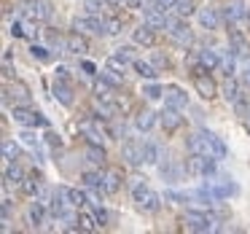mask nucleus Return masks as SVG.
I'll list each match as a JSON object with an SVG mask.
<instances>
[{"label":"nucleus","instance_id":"nucleus-1","mask_svg":"<svg viewBox=\"0 0 250 234\" xmlns=\"http://www.w3.org/2000/svg\"><path fill=\"white\" fill-rule=\"evenodd\" d=\"M132 196H135L137 207L146 213H156L159 210V194L156 191H151L146 183H143V178H135V183H132Z\"/></svg>","mask_w":250,"mask_h":234},{"label":"nucleus","instance_id":"nucleus-2","mask_svg":"<svg viewBox=\"0 0 250 234\" xmlns=\"http://www.w3.org/2000/svg\"><path fill=\"white\" fill-rule=\"evenodd\" d=\"M215 156H205V153H188L186 156V172L191 175H212L215 172Z\"/></svg>","mask_w":250,"mask_h":234},{"label":"nucleus","instance_id":"nucleus-3","mask_svg":"<svg viewBox=\"0 0 250 234\" xmlns=\"http://www.w3.org/2000/svg\"><path fill=\"white\" fill-rule=\"evenodd\" d=\"M14 121L22 127H49V119H46L43 113H38V110L27 108V105H14Z\"/></svg>","mask_w":250,"mask_h":234},{"label":"nucleus","instance_id":"nucleus-4","mask_svg":"<svg viewBox=\"0 0 250 234\" xmlns=\"http://www.w3.org/2000/svg\"><path fill=\"white\" fill-rule=\"evenodd\" d=\"M73 30H76V33H83V35H105V19L92 17V14L76 17L73 19Z\"/></svg>","mask_w":250,"mask_h":234},{"label":"nucleus","instance_id":"nucleus-5","mask_svg":"<svg viewBox=\"0 0 250 234\" xmlns=\"http://www.w3.org/2000/svg\"><path fill=\"white\" fill-rule=\"evenodd\" d=\"M24 14H27V19H33V22H49V19L54 17V3H51V0H30Z\"/></svg>","mask_w":250,"mask_h":234},{"label":"nucleus","instance_id":"nucleus-6","mask_svg":"<svg viewBox=\"0 0 250 234\" xmlns=\"http://www.w3.org/2000/svg\"><path fill=\"white\" fill-rule=\"evenodd\" d=\"M183 223H186L188 232H212V229H215L210 215H205V213H194V210H188L183 215Z\"/></svg>","mask_w":250,"mask_h":234},{"label":"nucleus","instance_id":"nucleus-7","mask_svg":"<svg viewBox=\"0 0 250 234\" xmlns=\"http://www.w3.org/2000/svg\"><path fill=\"white\" fill-rule=\"evenodd\" d=\"M167 33H169V38H172L175 43H180V46H188L191 41H194V33H191V27L183 22V19H172L169 27H167Z\"/></svg>","mask_w":250,"mask_h":234},{"label":"nucleus","instance_id":"nucleus-8","mask_svg":"<svg viewBox=\"0 0 250 234\" xmlns=\"http://www.w3.org/2000/svg\"><path fill=\"white\" fill-rule=\"evenodd\" d=\"M121 156H124V162L129 164V167H137V164L146 162V151H143V143L137 140H126L124 146H121Z\"/></svg>","mask_w":250,"mask_h":234},{"label":"nucleus","instance_id":"nucleus-9","mask_svg":"<svg viewBox=\"0 0 250 234\" xmlns=\"http://www.w3.org/2000/svg\"><path fill=\"white\" fill-rule=\"evenodd\" d=\"M223 22L231 27V24H239V22H248V8H245L242 0H231L226 8H223Z\"/></svg>","mask_w":250,"mask_h":234},{"label":"nucleus","instance_id":"nucleus-10","mask_svg":"<svg viewBox=\"0 0 250 234\" xmlns=\"http://www.w3.org/2000/svg\"><path fill=\"white\" fill-rule=\"evenodd\" d=\"M143 22L151 24L153 30H167L169 27V19H167V11H162V8L153 3L151 8H146V14H143Z\"/></svg>","mask_w":250,"mask_h":234},{"label":"nucleus","instance_id":"nucleus-11","mask_svg":"<svg viewBox=\"0 0 250 234\" xmlns=\"http://www.w3.org/2000/svg\"><path fill=\"white\" fill-rule=\"evenodd\" d=\"M159 121H162L164 132H178L180 124H183V116L178 113V108H172V105H167V108L159 113Z\"/></svg>","mask_w":250,"mask_h":234},{"label":"nucleus","instance_id":"nucleus-12","mask_svg":"<svg viewBox=\"0 0 250 234\" xmlns=\"http://www.w3.org/2000/svg\"><path fill=\"white\" fill-rule=\"evenodd\" d=\"M194 86H196V92L202 94L205 100H212L218 94V86H215V81H212L207 73H194Z\"/></svg>","mask_w":250,"mask_h":234},{"label":"nucleus","instance_id":"nucleus-13","mask_svg":"<svg viewBox=\"0 0 250 234\" xmlns=\"http://www.w3.org/2000/svg\"><path fill=\"white\" fill-rule=\"evenodd\" d=\"M6 100H14L17 105H27L30 103V86L22 81H14L6 86Z\"/></svg>","mask_w":250,"mask_h":234},{"label":"nucleus","instance_id":"nucleus-14","mask_svg":"<svg viewBox=\"0 0 250 234\" xmlns=\"http://www.w3.org/2000/svg\"><path fill=\"white\" fill-rule=\"evenodd\" d=\"M164 103L172 105V108H186V105H188V94H186L180 86L169 84V86H164Z\"/></svg>","mask_w":250,"mask_h":234},{"label":"nucleus","instance_id":"nucleus-15","mask_svg":"<svg viewBox=\"0 0 250 234\" xmlns=\"http://www.w3.org/2000/svg\"><path fill=\"white\" fill-rule=\"evenodd\" d=\"M132 41H135L137 46H156V30L143 22L137 30H132Z\"/></svg>","mask_w":250,"mask_h":234},{"label":"nucleus","instance_id":"nucleus-16","mask_svg":"<svg viewBox=\"0 0 250 234\" xmlns=\"http://www.w3.org/2000/svg\"><path fill=\"white\" fill-rule=\"evenodd\" d=\"M186 146H188V153H205V156H212L210 143L205 140V135H202V132H194V135L186 137Z\"/></svg>","mask_w":250,"mask_h":234},{"label":"nucleus","instance_id":"nucleus-17","mask_svg":"<svg viewBox=\"0 0 250 234\" xmlns=\"http://www.w3.org/2000/svg\"><path fill=\"white\" fill-rule=\"evenodd\" d=\"M196 17H199V24H202L205 30H218L223 14H218L215 8H199V11H196Z\"/></svg>","mask_w":250,"mask_h":234},{"label":"nucleus","instance_id":"nucleus-18","mask_svg":"<svg viewBox=\"0 0 250 234\" xmlns=\"http://www.w3.org/2000/svg\"><path fill=\"white\" fill-rule=\"evenodd\" d=\"M229 46H231L239 57H248L250 54V41L245 38L239 30H229Z\"/></svg>","mask_w":250,"mask_h":234},{"label":"nucleus","instance_id":"nucleus-19","mask_svg":"<svg viewBox=\"0 0 250 234\" xmlns=\"http://www.w3.org/2000/svg\"><path fill=\"white\" fill-rule=\"evenodd\" d=\"M24 178H27V175L19 170L17 162H6V172H3V180H6V186H19V189H22Z\"/></svg>","mask_w":250,"mask_h":234},{"label":"nucleus","instance_id":"nucleus-20","mask_svg":"<svg viewBox=\"0 0 250 234\" xmlns=\"http://www.w3.org/2000/svg\"><path fill=\"white\" fill-rule=\"evenodd\" d=\"M202 135H205V140H207V143H210V151H212V156H215V159H226L229 148H226V143H223L221 137L215 135V132H207V129H202Z\"/></svg>","mask_w":250,"mask_h":234},{"label":"nucleus","instance_id":"nucleus-21","mask_svg":"<svg viewBox=\"0 0 250 234\" xmlns=\"http://www.w3.org/2000/svg\"><path fill=\"white\" fill-rule=\"evenodd\" d=\"M100 226H103V221L97 218V213H78V232H97Z\"/></svg>","mask_w":250,"mask_h":234},{"label":"nucleus","instance_id":"nucleus-22","mask_svg":"<svg viewBox=\"0 0 250 234\" xmlns=\"http://www.w3.org/2000/svg\"><path fill=\"white\" fill-rule=\"evenodd\" d=\"M54 94H57V100H60L62 105H67V108L73 105V86H70V81L54 78Z\"/></svg>","mask_w":250,"mask_h":234},{"label":"nucleus","instance_id":"nucleus-23","mask_svg":"<svg viewBox=\"0 0 250 234\" xmlns=\"http://www.w3.org/2000/svg\"><path fill=\"white\" fill-rule=\"evenodd\" d=\"M159 172H162V178L167 180V183H178L180 180V164L172 162V159H164V162L159 164Z\"/></svg>","mask_w":250,"mask_h":234},{"label":"nucleus","instance_id":"nucleus-24","mask_svg":"<svg viewBox=\"0 0 250 234\" xmlns=\"http://www.w3.org/2000/svg\"><path fill=\"white\" fill-rule=\"evenodd\" d=\"M67 51H70V54H86L89 43H86V38H83V33H70L67 35Z\"/></svg>","mask_w":250,"mask_h":234},{"label":"nucleus","instance_id":"nucleus-25","mask_svg":"<svg viewBox=\"0 0 250 234\" xmlns=\"http://www.w3.org/2000/svg\"><path fill=\"white\" fill-rule=\"evenodd\" d=\"M94 92H97V100H105V103H116L113 100V92H116V86L110 81H105L103 76L97 78V84H94Z\"/></svg>","mask_w":250,"mask_h":234},{"label":"nucleus","instance_id":"nucleus-26","mask_svg":"<svg viewBox=\"0 0 250 234\" xmlns=\"http://www.w3.org/2000/svg\"><path fill=\"white\" fill-rule=\"evenodd\" d=\"M41 189H43V178H41L38 172H33V175H27L24 178V183H22V191L27 196H35V194H41Z\"/></svg>","mask_w":250,"mask_h":234},{"label":"nucleus","instance_id":"nucleus-27","mask_svg":"<svg viewBox=\"0 0 250 234\" xmlns=\"http://www.w3.org/2000/svg\"><path fill=\"white\" fill-rule=\"evenodd\" d=\"M46 210H49V207H46L43 202H33V205H30L27 215H30V223H33L35 229H38V226H43V218H46Z\"/></svg>","mask_w":250,"mask_h":234},{"label":"nucleus","instance_id":"nucleus-28","mask_svg":"<svg viewBox=\"0 0 250 234\" xmlns=\"http://www.w3.org/2000/svg\"><path fill=\"white\" fill-rule=\"evenodd\" d=\"M132 67H135V73L140 78H148V81H153V78L159 76V70L151 65V62H143V60H132Z\"/></svg>","mask_w":250,"mask_h":234},{"label":"nucleus","instance_id":"nucleus-29","mask_svg":"<svg viewBox=\"0 0 250 234\" xmlns=\"http://www.w3.org/2000/svg\"><path fill=\"white\" fill-rule=\"evenodd\" d=\"M153 124H156V113H153V110H140V113L135 116V127L140 132H148Z\"/></svg>","mask_w":250,"mask_h":234},{"label":"nucleus","instance_id":"nucleus-30","mask_svg":"<svg viewBox=\"0 0 250 234\" xmlns=\"http://www.w3.org/2000/svg\"><path fill=\"white\" fill-rule=\"evenodd\" d=\"M199 65L205 67L207 73H210L212 67H218V65H221V57H218L212 49H202V51H199Z\"/></svg>","mask_w":250,"mask_h":234},{"label":"nucleus","instance_id":"nucleus-31","mask_svg":"<svg viewBox=\"0 0 250 234\" xmlns=\"http://www.w3.org/2000/svg\"><path fill=\"white\" fill-rule=\"evenodd\" d=\"M143 151H146V164H159V159H162V148H159V143L146 140L143 143Z\"/></svg>","mask_w":250,"mask_h":234},{"label":"nucleus","instance_id":"nucleus-32","mask_svg":"<svg viewBox=\"0 0 250 234\" xmlns=\"http://www.w3.org/2000/svg\"><path fill=\"white\" fill-rule=\"evenodd\" d=\"M237 57H239V54L231 49V46H229L226 57L221 60V67H223V73H226V78H231V76H234V70H237Z\"/></svg>","mask_w":250,"mask_h":234},{"label":"nucleus","instance_id":"nucleus-33","mask_svg":"<svg viewBox=\"0 0 250 234\" xmlns=\"http://www.w3.org/2000/svg\"><path fill=\"white\" fill-rule=\"evenodd\" d=\"M223 97L229 100V103H234V100H239L242 97V89H239V81L237 78H226V86H223Z\"/></svg>","mask_w":250,"mask_h":234},{"label":"nucleus","instance_id":"nucleus-34","mask_svg":"<svg viewBox=\"0 0 250 234\" xmlns=\"http://www.w3.org/2000/svg\"><path fill=\"white\" fill-rule=\"evenodd\" d=\"M81 180L89 186V189H97V191H105V175L103 172H83Z\"/></svg>","mask_w":250,"mask_h":234},{"label":"nucleus","instance_id":"nucleus-35","mask_svg":"<svg viewBox=\"0 0 250 234\" xmlns=\"http://www.w3.org/2000/svg\"><path fill=\"white\" fill-rule=\"evenodd\" d=\"M121 183H124V178H121V172H116V170H110V172H105V191H108V194H116V191L121 189Z\"/></svg>","mask_w":250,"mask_h":234},{"label":"nucleus","instance_id":"nucleus-36","mask_svg":"<svg viewBox=\"0 0 250 234\" xmlns=\"http://www.w3.org/2000/svg\"><path fill=\"white\" fill-rule=\"evenodd\" d=\"M19 156H22V148L14 140H3V159L6 162H19Z\"/></svg>","mask_w":250,"mask_h":234},{"label":"nucleus","instance_id":"nucleus-37","mask_svg":"<svg viewBox=\"0 0 250 234\" xmlns=\"http://www.w3.org/2000/svg\"><path fill=\"white\" fill-rule=\"evenodd\" d=\"M86 159L92 164H103L105 162V148L100 146V143H89V148H86Z\"/></svg>","mask_w":250,"mask_h":234},{"label":"nucleus","instance_id":"nucleus-38","mask_svg":"<svg viewBox=\"0 0 250 234\" xmlns=\"http://www.w3.org/2000/svg\"><path fill=\"white\" fill-rule=\"evenodd\" d=\"M108 6H110L108 0H83V8H86V14H92V17H100Z\"/></svg>","mask_w":250,"mask_h":234},{"label":"nucleus","instance_id":"nucleus-39","mask_svg":"<svg viewBox=\"0 0 250 234\" xmlns=\"http://www.w3.org/2000/svg\"><path fill=\"white\" fill-rule=\"evenodd\" d=\"M175 11H178V17H191V14L199 11V8H196V0H178Z\"/></svg>","mask_w":250,"mask_h":234},{"label":"nucleus","instance_id":"nucleus-40","mask_svg":"<svg viewBox=\"0 0 250 234\" xmlns=\"http://www.w3.org/2000/svg\"><path fill=\"white\" fill-rule=\"evenodd\" d=\"M119 33H121V19L119 17L105 19V35H119Z\"/></svg>","mask_w":250,"mask_h":234},{"label":"nucleus","instance_id":"nucleus-41","mask_svg":"<svg viewBox=\"0 0 250 234\" xmlns=\"http://www.w3.org/2000/svg\"><path fill=\"white\" fill-rule=\"evenodd\" d=\"M143 94H146L148 100H159V97H164V89H162V86H156V84H151V86L143 89Z\"/></svg>","mask_w":250,"mask_h":234},{"label":"nucleus","instance_id":"nucleus-42","mask_svg":"<svg viewBox=\"0 0 250 234\" xmlns=\"http://www.w3.org/2000/svg\"><path fill=\"white\" fill-rule=\"evenodd\" d=\"M19 137H22V143H24V146H30V148H41V140L35 137V132H27V129H24Z\"/></svg>","mask_w":250,"mask_h":234},{"label":"nucleus","instance_id":"nucleus-43","mask_svg":"<svg viewBox=\"0 0 250 234\" xmlns=\"http://www.w3.org/2000/svg\"><path fill=\"white\" fill-rule=\"evenodd\" d=\"M30 54H33L35 60H41V62H49L51 60V54L43 49V46H33V49H30Z\"/></svg>","mask_w":250,"mask_h":234},{"label":"nucleus","instance_id":"nucleus-44","mask_svg":"<svg viewBox=\"0 0 250 234\" xmlns=\"http://www.w3.org/2000/svg\"><path fill=\"white\" fill-rule=\"evenodd\" d=\"M70 196H73V205H76V207H83V205H86V194H83V191L70 189Z\"/></svg>","mask_w":250,"mask_h":234},{"label":"nucleus","instance_id":"nucleus-45","mask_svg":"<svg viewBox=\"0 0 250 234\" xmlns=\"http://www.w3.org/2000/svg\"><path fill=\"white\" fill-rule=\"evenodd\" d=\"M124 65H126V62L121 60V57H110V60H108V67H110V70H116V73H124Z\"/></svg>","mask_w":250,"mask_h":234},{"label":"nucleus","instance_id":"nucleus-46","mask_svg":"<svg viewBox=\"0 0 250 234\" xmlns=\"http://www.w3.org/2000/svg\"><path fill=\"white\" fill-rule=\"evenodd\" d=\"M116 57H121L124 62H129L132 60V49L129 46H121V49H116Z\"/></svg>","mask_w":250,"mask_h":234},{"label":"nucleus","instance_id":"nucleus-47","mask_svg":"<svg viewBox=\"0 0 250 234\" xmlns=\"http://www.w3.org/2000/svg\"><path fill=\"white\" fill-rule=\"evenodd\" d=\"M151 60H153V65H156V67H169V60L164 54H153Z\"/></svg>","mask_w":250,"mask_h":234},{"label":"nucleus","instance_id":"nucleus-48","mask_svg":"<svg viewBox=\"0 0 250 234\" xmlns=\"http://www.w3.org/2000/svg\"><path fill=\"white\" fill-rule=\"evenodd\" d=\"M156 6L162 8V11H169V8L178 6V0H156Z\"/></svg>","mask_w":250,"mask_h":234},{"label":"nucleus","instance_id":"nucleus-49","mask_svg":"<svg viewBox=\"0 0 250 234\" xmlns=\"http://www.w3.org/2000/svg\"><path fill=\"white\" fill-rule=\"evenodd\" d=\"M234 108H237V113H245V110H248V100H245V97L234 100Z\"/></svg>","mask_w":250,"mask_h":234},{"label":"nucleus","instance_id":"nucleus-50","mask_svg":"<svg viewBox=\"0 0 250 234\" xmlns=\"http://www.w3.org/2000/svg\"><path fill=\"white\" fill-rule=\"evenodd\" d=\"M46 137H49V143H51V146H62L60 135H54V132H49V135H46Z\"/></svg>","mask_w":250,"mask_h":234},{"label":"nucleus","instance_id":"nucleus-51","mask_svg":"<svg viewBox=\"0 0 250 234\" xmlns=\"http://www.w3.org/2000/svg\"><path fill=\"white\" fill-rule=\"evenodd\" d=\"M81 67H83V70H86V73H89V76H94V73H97V67H94V65H92V62H83V65H81Z\"/></svg>","mask_w":250,"mask_h":234},{"label":"nucleus","instance_id":"nucleus-52","mask_svg":"<svg viewBox=\"0 0 250 234\" xmlns=\"http://www.w3.org/2000/svg\"><path fill=\"white\" fill-rule=\"evenodd\" d=\"M140 6H143V0H126L124 8H140Z\"/></svg>","mask_w":250,"mask_h":234},{"label":"nucleus","instance_id":"nucleus-53","mask_svg":"<svg viewBox=\"0 0 250 234\" xmlns=\"http://www.w3.org/2000/svg\"><path fill=\"white\" fill-rule=\"evenodd\" d=\"M245 86H250V65H248V70H245Z\"/></svg>","mask_w":250,"mask_h":234}]
</instances>
